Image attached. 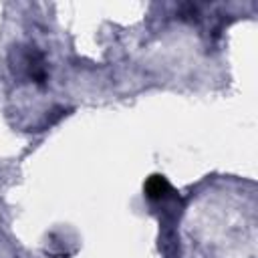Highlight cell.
<instances>
[{
	"label": "cell",
	"instance_id": "cell-1",
	"mask_svg": "<svg viewBox=\"0 0 258 258\" xmlns=\"http://www.w3.org/2000/svg\"><path fill=\"white\" fill-rule=\"evenodd\" d=\"M147 196L149 198H153V200H161V198H165L167 196V191H169V185H167V181L163 179V177H159V175H153L149 181H147Z\"/></svg>",
	"mask_w": 258,
	"mask_h": 258
}]
</instances>
